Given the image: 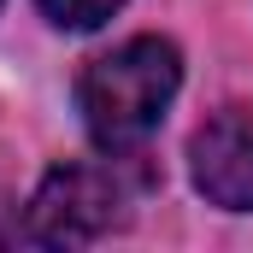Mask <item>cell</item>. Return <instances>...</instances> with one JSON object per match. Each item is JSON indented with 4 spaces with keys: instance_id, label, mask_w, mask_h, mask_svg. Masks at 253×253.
<instances>
[{
    "instance_id": "obj_1",
    "label": "cell",
    "mask_w": 253,
    "mask_h": 253,
    "mask_svg": "<svg viewBox=\"0 0 253 253\" xmlns=\"http://www.w3.org/2000/svg\"><path fill=\"white\" fill-rule=\"evenodd\" d=\"M177 83H183V59L159 36H135L124 47L100 53L77 83V106H83L94 147H106V153L135 147L177 100Z\"/></svg>"
},
{
    "instance_id": "obj_2",
    "label": "cell",
    "mask_w": 253,
    "mask_h": 253,
    "mask_svg": "<svg viewBox=\"0 0 253 253\" xmlns=\"http://www.w3.org/2000/svg\"><path fill=\"white\" fill-rule=\"evenodd\" d=\"M124 224V183L100 165H53L24 212V236L42 248H83Z\"/></svg>"
},
{
    "instance_id": "obj_3",
    "label": "cell",
    "mask_w": 253,
    "mask_h": 253,
    "mask_svg": "<svg viewBox=\"0 0 253 253\" xmlns=\"http://www.w3.org/2000/svg\"><path fill=\"white\" fill-rule=\"evenodd\" d=\"M194 189L224 212H253V112L230 106L194 135L189 147Z\"/></svg>"
},
{
    "instance_id": "obj_4",
    "label": "cell",
    "mask_w": 253,
    "mask_h": 253,
    "mask_svg": "<svg viewBox=\"0 0 253 253\" xmlns=\"http://www.w3.org/2000/svg\"><path fill=\"white\" fill-rule=\"evenodd\" d=\"M124 0H42V12L59 24V30H100Z\"/></svg>"
}]
</instances>
